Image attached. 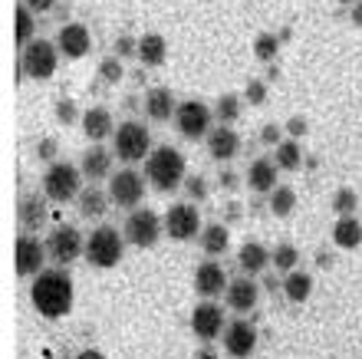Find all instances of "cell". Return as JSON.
<instances>
[{
    "mask_svg": "<svg viewBox=\"0 0 362 359\" xmlns=\"http://www.w3.org/2000/svg\"><path fill=\"white\" fill-rule=\"evenodd\" d=\"M218 119H221V125H228L230 119H238V96H224V99H221Z\"/></svg>",
    "mask_w": 362,
    "mask_h": 359,
    "instance_id": "cell-34",
    "label": "cell"
},
{
    "mask_svg": "<svg viewBox=\"0 0 362 359\" xmlns=\"http://www.w3.org/2000/svg\"><path fill=\"white\" fill-rule=\"evenodd\" d=\"M13 257H17V274L20 277H40L43 274V264L49 261V251L40 237L20 234L17 247H13Z\"/></svg>",
    "mask_w": 362,
    "mask_h": 359,
    "instance_id": "cell-10",
    "label": "cell"
},
{
    "mask_svg": "<svg viewBox=\"0 0 362 359\" xmlns=\"http://www.w3.org/2000/svg\"><path fill=\"white\" fill-rule=\"evenodd\" d=\"M310 290H313V277L303 274V270H290L284 280V293L290 303H303L306 297H310Z\"/></svg>",
    "mask_w": 362,
    "mask_h": 359,
    "instance_id": "cell-27",
    "label": "cell"
},
{
    "mask_svg": "<svg viewBox=\"0 0 362 359\" xmlns=\"http://www.w3.org/2000/svg\"><path fill=\"white\" fill-rule=\"evenodd\" d=\"M353 208H356V195L349 188H343L339 195H336V211H339L343 217H349V211Z\"/></svg>",
    "mask_w": 362,
    "mask_h": 359,
    "instance_id": "cell-35",
    "label": "cell"
},
{
    "mask_svg": "<svg viewBox=\"0 0 362 359\" xmlns=\"http://www.w3.org/2000/svg\"><path fill=\"white\" fill-rule=\"evenodd\" d=\"M59 67V47L49 43V40H33L30 47H23V57H20V69L30 79H49Z\"/></svg>",
    "mask_w": 362,
    "mask_h": 359,
    "instance_id": "cell-6",
    "label": "cell"
},
{
    "mask_svg": "<svg viewBox=\"0 0 362 359\" xmlns=\"http://www.w3.org/2000/svg\"><path fill=\"white\" fill-rule=\"evenodd\" d=\"M115 155L122 161H129V165L148 159L152 155V135H148V129L142 122H135V119L122 122L115 129Z\"/></svg>",
    "mask_w": 362,
    "mask_h": 359,
    "instance_id": "cell-5",
    "label": "cell"
},
{
    "mask_svg": "<svg viewBox=\"0 0 362 359\" xmlns=\"http://www.w3.org/2000/svg\"><path fill=\"white\" fill-rule=\"evenodd\" d=\"M57 47L63 57L69 59H79L86 57L89 47H93V37H89V30L83 27V23H66V27L57 33Z\"/></svg>",
    "mask_w": 362,
    "mask_h": 359,
    "instance_id": "cell-16",
    "label": "cell"
},
{
    "mask_svg": "<svg viewBox=\"0 0 362 359\" xmlns=\"http://www.w3.org/2000/svg\"><path fill=\"white\" fill-rule=\"evenodd\" d=\"M333 241L339 247H346V251L359 247L362 244V227H359V221H356L353 215H349V217H339V221H336V227H333Z\"/></svg>",
    "mask_w": 362,
    "mask_h": 359,
    "instance_id": "cell-25",
    "label": "cell"
},
{
    "mask_svg": "<svg viewBox=\"0 0 362 359\" xmlns=\"http://www.w3.org/2000/svg\"><path fill=\"white\" fill-rule=\"evenodd\" d=\"M293 205H296V195H293V188H284V185H280V188H274L270 191V211H274V215H290V211H293Z\"/></svg>",
    "mask_w": 362,
    "mask_h": 359,
    "instance_id": "cell-32",
    "label": "cell"
},
{
    "mask_svg": "<svg viewBox=\"0 0 362 359\" xmlns=\"http://www.w3.org/2000/svg\"><path fill=\"white\" fill-rule=\"evenodd\" d=\"M103 79L105 83H119V79H122V67H119V59H105L103 63Z\"/></svg>",
    "mask_w": 362,
    "mask_h": 359,
    "instance_id": "cell-36",
    "label": "cell"
},
{
    "mask_svg": "<svg viewBox=\"0 0 362 359\" xmlns=\"http://www.w3.org/2000/svg\"><path fill=\"white\" fill-rule=\"evenodd\" d=\"M79 171H83V178H89V181L109 178V171H112V152L103 149V145H93L89 152H83Z\"/></svg>",
    "mask_w": 362,
    "mask_h": 359,
    "instance_id": "cell-19",
    "label": "cell"
},
{
    "mask_svg": "<svg viewBox=\"0 0 362 359\" xmlns=\"http://www.w3.org/2000/svg\"><path fill=\"white\" fill-rule=\"evenodd\" d=\"M270 261H274V267H280V270H296V247L293 244H280L270 251Z\"/></svg>",
    "mask_w": 362,
    "mask_h": 359,
    "instance_id": "cell-33",
    "label": "cell"
},
{
    "mask_svg": "<svg viewBox=\"0 0 362 359\" xmlns=\"http://www.w3.org/2000/svg\"><path fill=\"white\" fill-rule=\"evenodd\" d=\"M201 359H214V356H211V353H201Z\"/></svg>",
    "mask_w": 362,
    "mask_h": 359,
    "instance_id": "cell-42",
    "label": "cell"
},
{
    "mask_svg": "<svg viewBox=\"0 0 362 359\" xmlns=\"http://www.w3.org/2000/svg\"><path fill=\"white\" fill-rule=\"evenodd\" d=\"M79 185H83V171L73 165V161H53L43 175V191H47L49 201H59V205H66V201L79 198Z\"/></svg>",
    "mask_w": 362,
    "mask_h": 359,
    "instance_id": "cell-3",
    "label": "cell"
},
{
    "mask_svg": "<svg viewBox=\"0 0 362 359\" xmlns=\"http://www.w3.org/2000/svg\"><path fill=\"white\" fill-rule=\"evenodd\" d=\"M43 221H47V205H43V198L27 195V198L20 201V224H23V231H37Z\"/></svg>",
    "mask_w": 362,
    "mask_h": 359,
    "instance_id": "cell-26",
    "label": "cell"
},
{
    "mask_svg": "<svg viewBox=\"0 0 362 359\" xmlns=\"http://www.w3.org/2000/svg\"><path fill=\"white\" fill-rule=\"evenodd\" d=\"M139 59H142L145 67H162L165 57H168V47H165V40L158 33H148V37L139 40Z\"/></svg>",
    "mask_w": 362,
    "mask_h": 359,
    "instance_id": "cell-24",
    "label": "cell"
},
{
    "mask_svg": "<svg viewBox=\"0 0 362 359\" xmlns=\"http://www.w3.org/2000/svg\"><path fill=\"white\" fill-rule=\"evenodd\" d=\"M122 247H125V234H119L115 227L103 224L95 227L93 234H89L86 241V261L93 267H115L119 261H122Z\"/></svg>",
    "mask_w": 362,
    "mask_h": 359,
    "instance_id": "cell-4",
    "label": "cell"
},
{
    "mask_svg": "<svg viewBox=\"0 0 362 359\" xmlns=\"http://www.w3.org/2000/svg\"><path fill=\"white\" fill-rule=\"evenodd\" d=\"M30 300L37 307L40 317L47 320H59L73 310V277L57 267V270H43L40 277H33V287H30Z\"/></svg>",
    "mask_w": 362,
    "mask_h": 359,
    "instance_id": "cell-1",
    "label": "cell"
},
{
    "mask_svg": "<svg viewBox=\"0 0 362 359\" xmlns=\"http://www.w3.org/2000/svg\"><path fill=\"white\" fill-rule=\"evenodd\" d=\"M109 198H112L119 208H135V205L145 198L142 171H135V169L115 171L112 178H109Z\"/></svg>",
    "mask_w": 362,
    "mask_h": 359,
    "instance_id": "cell-11",
    "label": "cell"
},
{
    "mask_svg": "<svg viewBox=\"0 0 362 359\" xmlns=\"http://www.w3.org/2000/svg\"><path fill=\"white\" fill-rule=\"evenodd\" d=\"M76 359H105V356H103V353H99V350H83Z\"/></svg>",
    "mask_w": 362,
    "mask_h": 359,
    "instance_id": "cell-39",
    "label": "cell"
},
{
    "mask_svg": "<svg viewBox=\"0 0 362 359\" xmlns=\"http://www.w3.org/2000/svg\"><path fill=\"white\" fill-rule=\"evenodd\" d=\"M228 274H224V267L218 261H204V264L194 270V290L204 297V300H214L221 297V290H228Z\"/></svg>",
    "mask_w": 362,
    "mask_h": 359,
    "instance_id": "cell-15",
    "label": "cell"
},
{
    "mask_svg": "<svg viewBox=\"0 0 362 359\" xmlns=\"http://www.w3.org/2000/svg\"><path fill=\"white\" fill-rule=\"evenodd\" d=\"M33 27H37V20H33V10L27 7V4H20L17 7V43L20 47H30L33 43Z\"/></svg>",
    "mask_w": 362,
    "mask_h": 359,
    "instance_id": "cell-31",
    "label": "cell"
},
{
    "mask_svg": "<svg viewBox=\"0 0 362 359\" xmlns=\"http://www.w3.org/2000/svg\"><path fill=\"white\" fill-rule=\"evenodd\" d=\"M145 113H148V119H155V122H168V119H175V113H178L175 96L168 93L165 86L148 89V96H145Z\"/></svg>",
    "mask_w": 362,
    "mask_h": 359,
    "instance_id": "cell-21",
    "label": "cell"
},
{
    "mask_svg": "<svg viewBox=\"0 0 362 359\" xmlns=\"http://www.w3.org/2000/svg\"><path fill=\"white\" fill-rule=\"evenodd\" d=\"M339 4H356V0H339Z\"/></svg>",
    "mask_w": 362,
    "mask_h": 359,
    "instance_id": "cell-43",
    "label": "cell"
},
{
    "mask_svg": "<svg viewBox=\"0 0 362 359\" xmlns=\"http://www.w3.org/2000/svg\"><path fill=\"white\" fill-rule=\"evenodd\" d=\"M224 350L234 359H247L250 353L257 350V330H254V323H247V320L228 323V330H224Z\"/></svg>",
    "mask_w": 362,
    "mask_h": 359,
    "instance_id": "cell-14",
    "label": "cell"
},
{
    "mask_svg": "<svg viewBox=\"0 0 362 359\" xmlns=\"http://www.w3.org/2000/svg\"><path fill=\"white\" fill-rule=\"evenodd\" d=\"M201 215L194 205H175L165 215V234L175 237V241H191L194 234H201Z\"/></svg>",
    "mask_w": 362,
    "mask_h": 359,
    "instance_id": "cell-12",
    "label": "cell"
},
{
    "mask_svg": "<svg viewBox=\"0 0 362 359\" xmlns=\"http://www.w3.org/2000/svg\"><path fill=\"white\" fill-rule=\"evenodd\" d=\"M240 149V139L238 132L230 129V125H214L208 135V152H211V159H218V161H228L234 159Z\"/></svg>",
    "mask_w": 362,
    "mask_h": 359,
    "instance_id": "cell-18",
    "label": "cell"
},
{
    "mask_svg": "<svg viewBox=\"0 0 362 359\" xmlns=\"http://www.w3.org/2000/svg\"><path fill=\"white\" fill-rule=\"evenodd\" d=\"M145 178L158 191H175L181 185V178H185V159H181V152L172 149V145L152 149V155L145 159Z\"/></svg>",
    "mask_w": 362,
    "mask_h": 359,
    "instance_id": "cell-2",
    "label": "cell"
},
{
    "mask_svg": "<svg viewBox=\"0 0 362 359\" xmlns=\"http://www.w3.org/2000/svg\"><path fill=\"white\" fill-rule=\"evenodd\" d=\"M264 142H276V129H264Z\"/></svg>",
    "mask_w": 362,
    "mask_h": 359,
    "instance_id": "cell-41",
    "label": "cell"
},
{
    "mask_svg": "<svg viewBox=\"0 0 362 359\" xmlns=\"http://www.w3.org/2000/svg\"><path fill=\"white\" fill-rule=\"evenodd\" d=\"M23 4H27L33 13H43V10H49L53 4H57V0H23Z\"/></svg>",
    "mask_w": 362,
    "mask_h": 359,
    "instance_id": "cell-37",
    "label": "cell"
},
{
    "mask_svg": "<svg viewBox=\"0 0 362 359\" xmlns=\"http://www.w3.org/2000/svg\"><path fill=\"white\" fill-rule=\"evenodd\" d=\"M49 261H57L59 267H69L73 261H79V254H86V241L73 224H59L53 234L47 237Z\"/></svg>",
    "mask_w": 362,
    "mask_h": 359,
    "instance_id": "cell-9",
    "label": "cell"
},
{
    "mask_svg": "<svg viewBox=\"0 0 362 359\" xmlns=\"http://www.w3.org/2000/svg\"><path fill=\"white\" fill-rule=\"evenodd\" d=\"M79 215L83 217H103L105 215V195L99 188H86L79 191Z\"/></svg>",
    "mask_w": 362,
    "mask_h": 359,
    "instance_id": "cell-29",
    "label": "cell"
},
{
    "mask_svg": "<svg viewBox=\"0 0 362 359\" xmlns=\"http://www.w3.org/2000/svg\"><path fill=\"white\" fill-rule=\"evenodd\" d=\"M175 129H178L185 139L198 142V139H208L211 135V109L198 99H185L175 113Z\"/></svg>",
    "mask_w": 362,
    "mask_h": 359,
    "instance_id": "cell-7",
    "label": "cell"
},
{
    "mask_svg": "<svg viewBox=\"0 0 362 359\" xmlns=\"http://www.w3.org/2000/svg\"><path fill=\"white\" fill-rule=\"evenodd\" d=\"M224 297H228V307L230 310H238V313H247L257 307V284L250 280V277H238V280H230L228 290H224Z\"/></svg>",
    "mask_w": 362,
    "mask_h": 359,
    "instance_id": "cell-17",
    "label": "cell"
},
{
    "mask_svg": "<svg viewBox=\"0 0 362 359\" xmlns=\"http://www.w3.org/2000/svg\"><path fill=\"white\" fill-rule=\"evenodd\" d=\"M238 264L244 274H260L264 267L270 264V251L264 244H257V241H247V244L240 247V254H238Z\"/></svg>",
    "mask_w": 362,
    "mask_h": 359,
    "instance_id": "cell-23",
    "label": "cell"
},
{
    "mask_svg": "<svg viewBox=\"0 0 362 359\" xmlns=\"http://www.w3.org/2000/svg\"><path fill=\"white\" fill-rule=\"evenodd\" d=\"M274 50H276V40H270V37H264V40H260V50H257L260 57H270Z\"/></svg>",
    "mask_w": 362,
    "mask_h": 359,
    "instance_id": "cell-38",
    "label": "cell"
},
{
    "mask_svg": "<svg viewBox=\"0 0 362 359\" xmlns=\"http://www.w3.org/2000/svg\"><path fill=\"white\" fill-rule=\"evenodd\" d=\"M162 231H165V221L155 215L152 208L132 211V215H129V221H125V227H122L125 241H129V244H135V247H152L155 241L162 237Z\"/></svg>",
    "mask_w": 362,
    "mask_h": 359,
    "instance_id": "cell-8",
    "label": "cell"
},
{
    "mask_svg": "<svg viewBox=\"0 0 362 359\" xmlns=\"http://www.w3.org/2000/svg\"><path fill=\"white\" fill-rule=\"evenodd\" d=\"M276 171H280V165L274 159H254L247 169V185L260 195H270L276 188Z\"/></svg>",
    "mask_w": 362,
    "mask_h": 359,
    "instance_id": "cell-20",
    "label": "cell"
},
{
    "mask_svg": "<svg viewBox=\"0 0 362 359\" xmlns=\"http://www.w3.org/2000/svg\"><path fill=\"white\" fill-rule=\"evenodd\" d=\"M119 53H132V40H119Z\"/></svg>",
    "mask_w": 362,
    "mask_h": 359,
    "instance_id": "cell-40",
    "label": "cell"
},
{
    "mask_svg": "<svg viewBox=\"0 0 362 359\" xmlns=\"http://www.w3.org/2000/svg\"><path fill=\"white\" fill-rule=\"evenodd\" d=\"M191 330H194V336L204 343L218 340L221 330H228V326H224V310H221V303H214V300L198 303L194 313H191Z\"/></svg>",
    "mask_w": 362,
    "mask_h": 359,
    "instance_id": "cell-13",
    "label": "cell"
},
{
    "mask_svg": "<svg viewBox=\"0 0 362 359\" xmlns=\"http://www.w3.org/2000/svg\"><path fill=\"white\" fill-rule=\"evenodd\" d=\"M201 244H204V251L208 254H224L230 244V234L224 224H208L204 231H201Z\"/></svg>",
    "mask_w": 362,
    "mask_h": 359,
    "instance_id": "cell-28",
    "label": "cell"
},
{
    "mask_svg": "<svg viewBox=\"0 0 362 359\" xmlns=\"http://www.w3.org/2000/svg\"><path fill=\"white\" fill-rule=\"evenodd\" d=\"M274 161L284 171H296L300 169V161H303V152H300V145L296 142H280L276 145V152H274Z\"/></svg>",
    "mask_w": 362,
    "mask_h": 359,
    "instance_id": "cell-30",
    "label": "cell"
},
{
    "mask_svg": "<svg viewBox=\"0 0 362 359\" xmlns=\"http://www.w3.org/2000/svg\"><path fill=\"white\" fill-rule=\"evenodd\" d=\"M83 132H86V139H93V142L109 139V135H112V113H109L105 106L86 109V115H83Z\"/></svg>",
    "mask_w": 362,
    "mask_h": 359,
    "instance_id": "cell-22",
    "label": "cell"
}]
</instances>
